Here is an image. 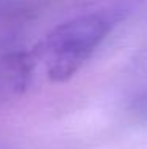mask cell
<instances>
[{"label": "cell", "mask_w": 147, "mask_h": 149, "mask_svg": "<svg viewBox=\"0 0 147 149\" xmlns=\"http://www.w3.org/2000/svg\"><path fill=\"white\" fill-rule=\"evenodd\" d=\"M120 10L104 8L75 16L54 27L38 45V57L51 81L70 79L120 22Z\"/></svg>", "instance_id": "6da1fadb"}]
</instances>
